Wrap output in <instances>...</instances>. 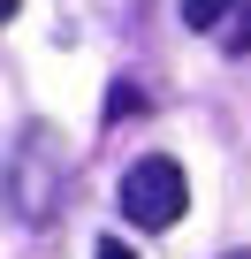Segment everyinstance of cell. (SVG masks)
Returning <instances> with one entry per match:
<instances>
[{
  "instance_id": "cell-1",
  "label": "cell",
  "mask_w": 251,
  "mask_h": 259,
  "mask_svg": "<svg viewBox=\"0 0 251 259\" xmlns=\"http://www.w3.org/2000/svg\"><path fill=\"white\" fill-rule=\"evenodd\" d=\"M69 176H76V153L61 145V130L31 122L16 138V153H8V168H0V198H8V213L23 229H46L61 213V198H69Z\"/></svg>"
},
{
  "instance_id": "cell-2",
  "label": "cell",
  "mask_w": 251,
  "mask_h": 259,
  "mask_svg": "<svg viewBox=\"0 0 251 259\" xmlns=\"http://www.w3.org/2000/svg\"><path fill=\"white\" fill-rule=\"evenodd\" d=\"M122 221H137V229H175L183 206H190V183L168 153H145L137 168H122Z\"/></svg>"
},
{
  "instance_id": "cell-3",
  "label": "cell",
  "mask_w": 251,
  "mask_h": 259,
  "mask_svg": "<svg viewBox=\"0 0 251 259\" xmlns=\"http://www.w3.org/2000/svg\"><path fill=\"white\" fill-rule=\"evenodd\" d=\"M153 99H145V84L137 76H114V92H107V122H130V114H145Z\"/></svg>"
},
{
  "instance_id": "cell-4",
  "label": "cell",
  "mask_w": 251,
  "mask_h": 259,
  "mask_svg": "<svg viewBox=\"0 0 251 259\" xmlns=\"http://www.w3.org/2000/svg\"><path fill=\"white\" fill-rule=\"evenodd\" d=\"M213 38H221V54H251V0H236V8H228V23H221Z\"/></svg>"
},
{
  "instance_id": "cell-5",
  "label": "cell",
  "mask_w": 251,
  "mask_h": 259,
  "mask_svg": "<svg viewBox=\"0 0 251 259\" xmlns=\"http://www.w3.org/2000/svg\"><path fill=\"white\" fill-rule=\"evenodd\" d=\"M228 8H236V0H183V23H190V31H221Z\"/></svg>"
},
{
  "instance_id": "cell-6",
  "label": "cell",
  "mask_w": 251,
  "mask_h": 259,
  "mask_svg": "<svg viewBox=\"0 0 251 259\" xmlns=\"http://www.w3.org/2000/svg\"><path fill=\"white\" fill-rule=\"evenodd\" d=\"M91 259H137V251L122 244V236H99V244H91Z\"/></svg>"
},
{
  "instance_id": "cell-7",
  "label": "cell",
  "mask_w": 251,
  "mask_h": 259,
  "mask_svg": "<svg viewBox=\"0 0 251 259\" xmlns=\"http://www.w3.org/2000/svg\"><path fill=\"white\" fill-rule=\"evenodd\" d=\"M16 8H23V0H0V23H16Z\"/></svg>"
},
{
  "instance_id": "cell-8",
  "label": "cell",
  "mask_w": 251,
  "mask_h": 259,
  "mask_svg": "<svg viewBox=\"0 0 251 259\" xmlns=\"http://www.w3.org/2000/svg\"><path fill=\"white\" fill-rule=\"evenodd\" d=\"M221 259H251V251H221Z\"/></svg>"
}]
</instances>
